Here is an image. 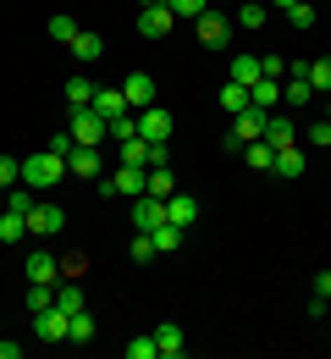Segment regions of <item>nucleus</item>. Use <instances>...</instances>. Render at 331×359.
<instances>
[{
    "label": "nucleus",
    "instance_id": "nucleus-11",
    "mask_svg": "<svg viewBox=\"0 0 331 359\" xmlns=\"http://www.w3.org/2000/svg\"><path fill=\"white\" fill-rule=\"evenodd\" d=\"M105 172V161H99L94 144H72V155H66V177H99Z\"/></svg>",
    "mask_w": 331,
    "mask_h": 359
},
{
    "label": "nucleus",
    "instance_id": "nucleus-43",
    "mask_svg": "<svg viewBox=\"0 0 331 359\" xmlns=\"http://www.w3.org/2000/svg\"><path fill=\"white\" fill-rule=\"evenodd\" d=\"M0 359H22V343L17 337H0Z\"/></svg>",
    "mask_w": 331,
    "mask_h": 359
},
{
    "label": "nucleus",
    "instance_id": "nucleus-46",
    "mask_svg": "<svg viewBox=\"0 0 331 359\" xmlns=\"http://www.w3.org/2000/svg\"><path fill=\"white\" fill-rule=\"evenodd\" d=\"M326 122H331V105H326Z\"/></svg>",
    "mask_w": 331,
    "mask_h": 359
},
{
    "label": "nucleus",
    "instance_id": "nucleus-39",
    "mask_svg": "<svg viewBox=\"0 0 331 359\" xmlns=\"http://www.w3.org/2000/svg\"><path fill=\"white\" fill-rule=\"evenodd\" d=\"M133 260H155V238H149V232L133 238Z\"/></svg>",
    "mask_w": 331,
    "mask_h": 359
},
{
    "label": "nucleus",
    "instance_id": "nucleus-13",
    "mask_svg": "<svg viewBox=\"0 0 331 359\" xmlns=\"http://www.w3.org/2000/svg\"><path fill=\"white\" fill-rule=\"evenodd\" d=\"M166 222H171V226H183V232H188V226L199 222V199H193V194H183V188H177V194L166 199Z\"/></svg>",
    "mask_w": 331,
    "mask_h": 359
},
{
    "label": "nucleus",
    "instance_id": "nucleus-4",
    "mask_svg": "<svg viewBox=\"0 0 331 359\" xmlns=\"http://www.w3.org/2000/svg\"><path fill=\"white\" fill-rule=\"evenodd\" d=\"M193 34H199V45L227 50V39H232V22H227L221 11H199V17H193Z\"/></svg>",
    "mask_w": 331,
    "mask_h": 359
},
{
    "label": "nucleus",
    "instance_id": "nucleus-17",
    "mask_svg": "<svg viewBox=\"0 0 331 359\" xmlns=\"http://www.w3.org/2000/svg\"><path fill=\"white\" fill-rule=\"evenodd\" d=\"M66 50H72V55L89 67V61H99V55H105V39H99V34H89V28H78V39H72Z\"/></svg>",
    "mask_w": 331,
    "mask_h": 359
},
{
    "label": "nucleus",
    "instance_id": "nucleus-6",
    "mask_svg": "<svg viewBox=\"0 0 331 359\" xmlns=\"http://www.w3.org/2000/svg\"><path fill=\"white\" fill-rule=\"evenodd\" d=\"M133 116H139V138H149V144H166L171 138V111L166 105H143Z\"/></svg>",
    "mask_w": 331,
    "mask_h": 359
},
{
    "label": "nucleus",
    "instance_id": "nucleus-35",
    "mask_svg": "<svg viewBox=\"0 0 331 359\" xmlns=\"http://www.w3.org/2000/svg\"><path fill=\"white\" fill-rule=\"evenodd\" d=\"M50 39H61V45H72V39H78V22L55 11V17H50Z\"/></svg>",
    "mask_w": 331,
    "mask_h": 359
},
{
    "label": "nucleus",
    "instance_id": "nucleus-30",
    "mask_svg": "<svg viewBox=\"0 0 331 359\" xmlns=\"http://www.w3.org/2000/svg\"><path fill=\"white\" fill-rule=\"evenodd\" d=\"M122 161L149 172V138H122Z\"/></svg>",
    "mask_w": 331,
    "mask_h": 359
},
{
    "label": "nucleus",
    "instance_id": "nucleus-44",
    "mask_svg": "<svg viewBox=\"0 0 331 359\" xmlns=\"http://www.w3.org/2000/svg\"><path fill=\"white\" fill-rule=\"evenodd\" d=\"M315 299H331V271H321V276H315Z\"/></svg>",
    "mask_w": 331,
    "mask_h": 359
},
{
    "label": "nucleus",
    "instance_id": "nucleus-28",
    "mask_svg": "<svg viewBox=\"0 0 331 359\" xmlns=\"http://www.w3.org/2000/svg\"><path fill=\"white\" fill-rule=\"evenodd\" d=\"M221 111H227V116H237V111H248V89L227 78V83H221Z\"/></svg>",
    "mask_w": 331,
    "mask_h": 359
},
{
    "label": "nucleus",
    "instance_id": "nucleus-41",
    "mask_svg": "<svg viewBox=\"0 0 331 359\" xmlns=\"http://www.w3.org/2000/svg\"><path fill=\"white\" fill-rule=\"evenodd\" d=\"M309 144H321V149H331V122H315V128H309Z\"/></svg>",
    "mask_w": 331,
    "mask_h": 359
},
{
    "label": "nucleus",
    "instance_id": "nucleus-24",
    "mask_svg": "<svg viewBox=\"0 0 331 359\" xmlns=\"http://www.w3.org/2000/svg\"><path fill=\"white\" fill-rule=\"evenodd\" d=\"M94 111L105 116V122L122 116V111H127V94H122V89H94Z\"/></svg>",
    "mask_w": 331,
    "mask_h": 359
},
{
    "label": "nucleus",
    "instance_id": "nucleus-3",
    "mask_svg": "<svg viewBox=\"0 0 331 359\" xmlns=\"http://www.w3.org/2000/svg\"><path fill=\"white\" fill-rule=\"evenodd\" d=\"M143 182H149V172L122 161V166H116V177H99V194H105V199H116V194H122V199H139Z\"/></svg>",
    "mask_w": 331,
    "mask_h": 359
},
{
    "label": "nucleus",
    "instance_id": "nucleus-27",
    "mask_svg": "<svg viewBox=\"0 0 331 359\" xmlns=\"http://www.w3.org/2000/svg\"><path fill=\"white\" fill-rule=\"evenodd\" d=\"M143 194H155V199H171V194H177L171 166H155V172H149V182H143Z\"/></svg>",
    "mask_w": 331,
    "mask_h": 359
},
{
    "label": "nucleus",
    "instance_id": "nucleus-29",
    "mask_svg": "<svg viewBox=\"0 0 331 359\" xmlns=\"http://www.w3.org/2000/svg\"><path fill=\"white\" fill-rule=\"evenodd\" d=\"M66 105H72V111H89V105H94V83H89V78H72V83H66Z\"/></svg>",
    "mask_w": 331,
    "mask_h": 359
},
{
    "label": "nucleus",
    "instance_id": "nucleus-5",
    "mask_svg": "<svg viewBox=\"0 0 331 359\" xmlns=\"http://www.w3.org/2000/svg\"><path fill=\"white\" fill-rule=\"evenodd\" d=\"M66 133L78 138V144H94V149H99V138H111V122L89 105V111H72V128H66Z\"/></svg>",
    "mask_w": 331,
    "mask_h": 359
},
{
    "label": "nucleus",
    "instance_id": "nucleus-8",
    "mask_svg": "<svg viewBox=\"0 0 331 359\" xmlns=\"http://www.w3.org/2000/svg\"><path fill=\"white\" fill-rule=\"evenodd\" d=\"M171 28H177V17H171L166 0H155V6H143V11H139V34H143V39H166Z\"/></svg>",
    "mask_w": 331,
    "mask_h": 359
},
{
    "label": "nucleus",
    "instance_id": "nucleus-42",
    "mask_svg": "<svg viewBox=\"0 0 331 359\" xmlns=\"http://www.w3.org/2000/svg\"><path fill=\"white\" fill-rule=\"evenodd\" d=\"M83 266H89L83 255H66V260H61V276H83Z\"/></svg>",
    "mask_w": 331,
    "mask_h": 359
},
{
    "label": "nucleus",
    "instance_id": "nucleus-20",
    "mask_svg": "<svg viewBox=\"0 0 331 359\" xmlns=\"http://www.w3.org/2000/svg\"><path fill=\"white\" fill-rule=\"evenodd\" d=\"M94 337H99V320L89 310H78V315H72V326H66V343H78V348H83V343H94Z\"/></svg>",
    "mask_w": 331,
    "mask_h": 359
},
{
    "label": "nucleus",
    "instance_id": "nucleus-37",
    "mask_svg": "<svg viewBox=\"0 0 331 359\" xmlns=\"http://www.w3.org/2000/svg\"><path fill=\"white\" fill-rule=\"evenodd\" d=\"M171 6V17H199V11H210V0H166Z\"/></svg>",
    "mask_w": 331,
    "mask_h": 359
},
{
    "label": "nucleus",
    "instance_id": "nucleus-33",
    "mask_svg": "<svg viewBox=\"0 0 331 359\" xmlns=\"http://www.w3.org/2000/svg\"><path fill=\"white\" fill-rule=\"evenodd\" d=\"M309 89H331V55H315V61H309Z\"/></svg>",
    "mask_w": 331,
    "mask_h": 359
},
{
    "label": "nucleus",
    "instance_id": "nucleus-25",
    "mask_svg": "<svg viewBox=\"0 0 331 359\" xmlns=\"http://www.w3.org/2000/svg\"><path fill=\"white\" fill-rule=\"evenodd\" d=\"M149 238H155V255H177L183 249V226H171V222H160Z\"/></svg>",
    "mask_w": 331,
    "mask_h": 359
},
{
    "label": "nucleus",
    "instance_id": "nucleus-9",
    "mask_svg": "<svg viewBox=\"0 0 331 359\" xmlns=\"http://www.w3.org/2000/svg\"><path fill=\"white\" fill-rule=\"evenodd\" d=\"M155 348H160V359H183L188 354V332H183L177 320H160V326H155Z\"/></svg>",
    "mask_w": 331,
    "mask_h": 359
},
{
    "label": "nucleus",
    "instance_id": "nucleus-2",
    "mask_svg": "<svg viewBox=\"0 0 331 359\" xmlns=\"http://www.w3.org/2000/svg\"><path fill=\"white\" fill-rule=\"evenodd\" d=\"M265 122H271V111H260V105L248 100V111H237V116H232V133H227V149H243V144L265 138Z\"/></svg>",
    "mask_w": 331,
    "mask_h": 359
},
{
    "label": "nucleus",
    "instance_id": "nucleus-22",
    "mask_svg": "<svg viewBox=\"0 0 331 359\" xmlns=\"http://www.w3.org/2000/svg\"><path fill=\"white\" fill-rule=\"evenodd\" d=\"M248 100H254L260 111H276V105H282V83H276V78H260V83L248 89Z\"/></svg>",
    "mask_w": 331,
    "mask_h": 359
},
{
    "label": "nucleus",
    "instance_id": "nucleus-19",
    "mask_svg": "<svg viewBox=\"0 0 331 359\" xmlns=\"http://www.w3.org/2000/svg\"><path fill=\"white\" fill-rule=\"evenodd\" d=\"M271 177H304V149H298V144L276 149V166H271Z\"/></svg>",
    "mask_w": 331,
    "mask_h": 359
},
{
    "label": "nucleus",
    "instance_id": "nucleus-18",
    "mask_svg": "<svg viewBox=\"0 0 331 359\" xmlns=\"http://www.w3.org/2000/svg\"><path fill=\"white\" fill-rule=\"evenodd\" d=\"M260 78H265V72H260V55H248V50H243V55H232V83L254 89Z\"/></svg>",
    "mask_w": 331,
    "mask_h": 359
},
{
    "label": "nucleus",
    "instance_id": "nucleus-23",
    "mask_svg": "<svg viewBox=\"0 0 331 359\" xmlns=\"http://www.w3.org/2000/svg\"><path fill=\"white\" fill-rule=\"evenodd\" d=\"M243 161H248L254 172H271V166H276V149H271L265 138H254V144H243Z\"/></svg>",
    "mask_w": 331,
    "mask_h": 359
},
{
    "label": "nucleus",
    "instance_id": "nucleus-31",
    "mask_svg": "<svg viewBox=\"0 0 331 359\" xmlns=\"http://www.w3.org/2000/svg\"><path fill=\"white\" fill-rule=\"evenodd\" d=\"M6 210H17V216H28V210H34V188H28V182H17V188H6Z\"/></svg>",
    "mask_w": 331,
    "mask_h": 359
},
{
    "label": "nucleus",
    "instance_id": "nucleus-21",
    "mask_svg": "<svg viewBox=\"0 0 331 359\" xmlns=\"http://www.w3.org/2000/svg\"><path fill=\"white\" fill-rule=\"evenodd\" d=\"M22 238H28V216H17V210L0 205V243H22Z\"/></svg>",
    "mask_w": 331,
    "mask_h": 359
},
{
    "label": "nucleus",
    "instance_id": "nucleus-32",
    "mask_svg": "<svg viewBox=\"0 0 331 359\" xmlns=\"http://www.w3.org/2000/svg\"><path fill=\"white\" fill-rule=\"evenodd\" d=\"M127 359H160V348H155V332H143V337H133L127 348H122Z\"/></svg>",
    "mask_w": 331,
    "mask_h": 359
},
{
    "label": "nucleus",
    "instance_id": "nucleus-45",
    "mask_svg": "<svg viewBox=\"0 0 331 359\" xmlns=\"http://www.w3.org/2000/svg\"><path fill=\"white\" fill-rule=\"evenodd\" d=\"M139 6H155V0H139Z\"/></svg>",
    "mask_w": 331,
    "mask_h": 359
},
{
    "label": "nucleus",
    "instance_id": "nucleus-36",
    "mask_svg": "<svg viewBox=\"0 0 331 359\" xmlns=\"http://www.w3.org/2000/svg\"><path fill=\"white\" fill-rule=\"evenodd\" d=\"M287 22H293V28H315V6H309V0L287 6Z\"/></svg>",
    "mask_w": 331,
    "mask_h": 359
},
{
    "label": "nucleus",
    "instance_id": "nucleus-34",
    "mask_svg": "<svg viewBox=\"0 0 331 359\" xmlns=\"http://www.w3.org/2000/svg\"><path fill=\"white\" fill-rule=\"evenodd\" d=\"M265 17H271V11H265L260 0H248V6H237V22H243V28H265Z\"/></svg>",
    "mask_w": 331,
    "mask_h": 359
},
{
    "label": "nucleus",
    "instance_id": "nucleus-26",
    "mask_svg": "<svg viewBox=\"0 0 331 359\" xmlns=\"http://www.w3.org/2000/svg\"><path fill=\"white\" fill-rule=\"evenodd\" d=\"M55 304H61L66 315H78V310H83V293H78V276H61V282H55Z\"/></svg>",
    "mask_w": 331,
    "mask_h": 359
},
{
    "label": "nucleus",
    "instance_id": "nucleus-40",
    "mask_svg": "<svg viewBox=\"0 0 331 359\" xmlns=\"http://www.w3.org/2000/svg\"><path fill=\"white\" fill-rule=\"evenodd\" d=\"M72 144H78L72 133H50V144H45V149H55V155H72Z\"/></svg>",
    "mask_w": 331,
    "mask_h": 359
},
{
    "label": "nucleus",
    "instance_id": "nucleus-15",
    "mask_svg": "<svg viewBox=\"0 0 331 359\" xmlns=\"http://www.w3.org/2000/svg\"><path fill=\"white\" fill-rule=\"evenodd\" d=\"M265 144H271V149H287V144H298V128H293V116L271 111V122H265Z\"/></svg>",
    "mask_w": 331,
    "mask_h": 359
},
{
    "label": "nucleus",
    "instance_id": "nucleus-1",
    "mask_svg": "<svg viewBox=\"0 0 331 359\" xmlns=\"http://www.w3.org/2000/svg\"><path fill=\"white\" fill-rule=\"evenodd\" d=\"M61 177H66V155H55V149H34L22 161V182L28 188H55Z\"/></svg>",
    "mask_w": 331,
    "mask_h": 359
},
{
    "label": "nucleus",
    "instance_id": "nucleus-38",
    "mask_svg": "<svg viewBox=\"0 0 331 359\" xmlns=\"http://www.w3.org/2000/svg\"><path fill=\"white\" fill-rule=\"evenodd\" d=\"M260 72H265V78H276V83H282V78H287V61H282V55H265V61H260Z\"/></svg>",
    "mask_w": 331,
    "mask_h": 359
},
{
    "label": "nucleus",
    "instance_id": "nucleus-14",
    "mask_svg": "<svg viewBox=\"0 0 331 359\" xmlns=\"http://www.w3.org/2000/svg\"><path fill=\"white\" fill-rule=\"evenodd\" d=\"M122 94H127V111H143V105H155V78L149 72H127Z\"/></svg>",
    "mask_w": 331,
    "mask_h": 359
},
{
    "label": "nucleus",
    "instance_id": "nucleus-10",
    "mask_svg": "<svg viewBox=\"0 0 331 359\" xmlns=\"http://www.w3.org/2000/svg\"><path fill=\"white\" fill-rule=\"evenodd\" d=\"M61 226H66V210H61V205H34V210H28V232H34V238H55Z\"/></svg>",
    "mask_w": 331,
    "mask_h": 359
},
{
    "label": "nucleus",
    "instance_id": "nucleus-12",
    "mask_svg": "<svg viewBox=\"0 0 331 359\" xmlns=\"http://www.w3.org/2000/svg\"><path fill=\"white\" fill-rule=\"evenodd\" d=\"M160 222H166V199H155V194H139V199H133V226H139V232H155Z\"/></svg>",
    "mask_w": 331,
    "mask_h": 359
},
{
    "label": "nucleus",
    "instance_id": "nucleus-7",
    "mask_svg": "<svg viewBox=\"0 0 331 359\" xmlns=\"http://www.w3.org/2000/svg\"><path fill=\"white\" fill-rule=\"evenodd\" d=\"M66 326H72V315L61 310V304H50V310L34 315V337H39V343H66Z\"/></svg>",
    "mask_w": 331,
    "mask_h": 359
},
{
    "label": "nucleus",
    "instance_id": "nucleus-16",
    "mask_svg": "<svg viewBox=\"0 0 331 359\" xmlns=\"http://www.w3.org/2000/svg\"><path fill=\"white\" fill-rule=\"evenodd\" d=\"M28 282H61V260L45 255V249H34L28 255Z\"/></svg>",
    "mask_w": 331,
    "mask_h": 359
}]
</instances>
